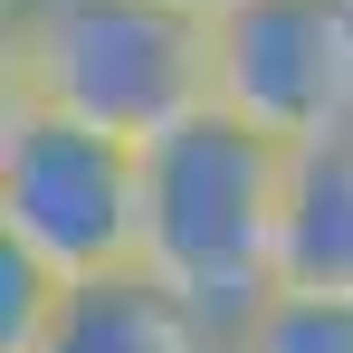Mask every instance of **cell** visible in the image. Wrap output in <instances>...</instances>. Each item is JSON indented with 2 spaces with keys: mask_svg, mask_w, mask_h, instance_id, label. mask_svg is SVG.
Listing matches in <instances>:
<instances>
[{
  "mask_svg": "<svg viewBox=\"0 0 353 353\" xmlns=\"http://www.w3.org/2000/svg\"><path fill=\"white\" fill-rule=\"evenodd\" d=\"M163 10H181V19H201V29H220L230 10H248V0H163Z\"/></svg>",
  "mask_w": 353,
  "mask_h": 353,
  "instance_id": "cell-9",
  "label": "cell"
},
{
  "mask_svg": "<svg viewBox=\"0 0 353 353\" xmlns=\"http://www.w3.org/2000/svg\"><path fill=\"white\" fill-rule=\"evenodd\" d=\"M29 353H230V344L191 305H172L143 268H124L96 287H58V315L39 325Z\"/></svg>",
  "mask_w": 353,
  "mask_h": 353,
  "instance_id": "cell-6",
  "label": "cell"
},
{
  "mask_svg": "<svg viewBox=\"0 0 353 353\" xmlns=\"http://www.w3.org/2000/svg\"><path fill=\"white\" fill-rule=\"evenodd\" d=\"M0 96L153 153L163 134L210 115V29L163 0H39L10 10Z\"/></svg>",
  "mask_w": 353,
  "mask_h": 353,
  "instance_id": "cell-2",
  "label": "cell"
},
{
  "mask_svg": "<svg viewBox=\"0 0 353 353\" xmlns=\"http://www.w3.org/2000/svg\"><path fill=\"white\" fill-rule=\"evenodd\" d=\"M277 210H287V153L230 115H191L143 153L134 268L230 344L277 296Z\"/></svg>",
  "mask_w": 353,
  "mask_h": 353,
  "instance_id": "cell-1",
  "label": "cell"
},
{
  "mask_svg": "<svg viewBox=\"0 0 353 353\" xmlns=\"http://www.w3.org/2000/svg\"><path fill=\"white\" fill-rule=\"evenodd\" d=\"M134 220H143V153L0 96V248L48 268L58 287H96L134 268Z\"/></svg>",
  "mask_w": 353,
  "mask_h": 353,
  "instance_id": "cell-3",
  "label": "cell"
},
{
  "mask_svg": "<svg viewBox=\"0 0 353 353\" xmlns=\"http://www.w3.org/2000/svg\"><path fill=\"white\" fill-rule=\"evenodd\" d=\"M48 315H58V277L29 268L19 248H0V353H29Z\"/></svg>",
  "mask_w": 353,
  "mask_h": 353,
  "instance_id": "cell-8",
  "label": "cell"
},
{
  "mask_svg": "<svg viewBox=\"0 0 353 353\" xmlns=\"http://www.w3.org/2000/svg\"><path fill=\"white\" fill-rule=\"evenodd\" d=\"M230 353H353V305H325V296H268V305L230 334Z\"/></svg>",
  "mask_w": 353,
  "mask_h": 353,
  "instance_id": "cell-7",
  "label": "cell"
},
{
  "mask_svg": "<svg viewBox=\"0 0 353 353\" xmlns=\"http://www.w3.org/2000/svg\"><path fill=\"white\" fill-rule=\"evenodd\" d=\"M210 115L277 153L353 134V0H248L210 29Z\"/></svg>",
  "mask_w": 353,
  "mask_h": 353,
  "instance_id": "cell-4",
  "label": "cell"
},
{
  "mask_svg": "<svg viewBox=\"0 0 353 353\" xmlns=\"http://www.w3.org/2000/svg\"><path fill=\"white\" fill-rule=\"evenodd\" d=\"M10 10H39V0H10Z\"/></svg>",
  "mask_w": 353,
  "mask_h": 353,
  "instance_id": "cell-10",
  "label": "cell"
},
{
  "mask_svg": "<svg viewBox=\"0 0 353 353\" xmlns=\"http://www.w3.org/2000/svg\"><path fill=\"white\" fill-rule=\"evenodd\" d=\"M277 296L353 305V134L287 153V210H277Z\"/></svg>",
  "mask_w": 353,
  "mask_h": 353,
  "instance_id": "cell-5",
  "label": "cell"
}]
</instances>
